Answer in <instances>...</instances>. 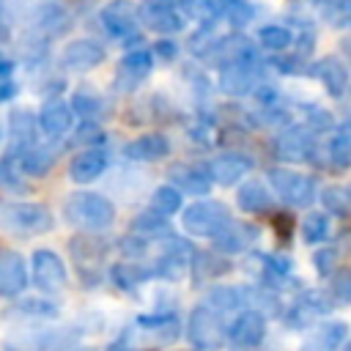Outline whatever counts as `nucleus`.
Wrapping results in <instances>:
<instances>
[{
	"instance_id": "nucleus-17",
	"label": "nucleus",
	"mask_w": 351,
	"mask_h": 351,
	"mask_svg": "<svg viewBox=\"0 0 351 351\" xmlns=\"http://www.w3.org/2000/svg\"><path fill=\"white\" fill-rule=\"evenodd\" d=\"M348 346V324L343 318H318L310 329L299 351H343Z\"/></svg>"
},
{
	"instance_id": "nucleus-15",
	"label": "nucleus",
	"mask_w": 351,
	"mask_h": 351,
	"mask_svg": "<svg viewBox=\"0 0 351 351\" xmlns=\"http://www.w3.org/2000/svg\"><path fill=\"white\" fill-rule=\"evenodd\" d=\"M252 167H255V159L241 151H225L206 162V173L211 178V184L222 186V189L236 186L241 178H247L252 173Z\"/></svg>"
},
{
	"instance_id": "nucleus-16",
	"label": "nucleus",
	"mask_w": 351,
	"mask_h": 351,
	"mask_svg": "<svg viewBox=\"0 0 351 351\" xmlns=\"http://www.w3.org/2000/svg\"><path fill=\"white\" fill-rule=\"evenodd\" d=\"M104 280H107L110 285H115L121 293L137 299V296H140V288H143L145 282H151L154 277H151V263H148V258H143V261L118 258V261L107 263Z\"/></svg>"
},
{
	"instance_id": "nucleus-37",
	"label": "nucleus",
	"mask_w": 351,
	"mask_h": 351,
	"mask_svg": "<svg viewBox=\"0 0 351 351\" xmlns=\"http://www.w3.org/2000/svg\"><path fill=\"white\" fill-rule=\"evenodd\" d=\"M326 156H329V165H335L337 170H346V167L351 165V137H348V129H346V126H340V129L329 137Z\"/></svg>"
},
{
	"instance_id": "nucleus-41",
	"label": "nucleus",
	"mask_w": 351,
	"mask_h": 351,
	"mask_svg": "<svg viewBox=\"0 0 351 351\" xmlns=\"http://www.w3.org/2000/svg\"><path fill=\"white\" fill-rule=\"evenodd\" d=\"M143 63H145V60H134V66H143ZM143 71H145V69H132V74H134V77H140Z\"/></svg>"
},
{
	"instance_id": "nucleus-9",
	"label": "nucleus",
	"mask_w": 351,
	"mask_h": 351,
	"mask_svg": "<svg viewBox=\"0 0 351 351\" xmlns=\"http://www.w3.org/2000/svg\"><path fill=\"white\" fill-rule=\"evenodd\" d=\"M195 244L186 236L173 233L170 239L156 244V255L148 258L151 263V277L162 282H181L189 274V255Z\"/></svg>"
},
{
	"instance_id": "nucleus-34",
	"label": "nucleus",
	"mask_w": 351,
	"mask_h": 351,
	"mask_svg": "<svg viewBox=\"0 0 351 351\" xmlns=\"http://www.w3.org/2000/svg\"><path fill=\"white\" fill-rule=\"evenodd\" d=\"M154 241H148L145 236H137L132 230H126L123 236H118L112 241V250L121 255V258H129V261H143V258H151L154 252Z\"/></svg>"
},
{
	"instance_id": "nucleus-1",
	"label": "nucleus",
	"mask_w": 351,
	"mask_h": 351,
	"mask_svg": "<svg viewBox=\"0 0 351 351\" xmlns=\"http://www.w3.org/2000/svg\"><path fill=\"white\" fill-rule=\"evenodd\" d=\"M241 269L252 277V282L274 291V293H293L302 288V277L293 271V258L285 250H247L241 255Z\"/></svg>"
},
{
	"instance_id": "nucleus-4",
	"label": "nucleus",
	"mask_w": 351,
	"mask_h": 351,
	"mask_svg": "<svg viewBox=\"0 0 351 351\" xmlns=\"http://www.w3.org/2000/svg\"><path fill=\"white\" fill-rule=\"evenodd\" d=\"M52 228H55V214L47 203L0 197V233L30 239V236L49 233Z\"/></svg>"
},
{
	"instance_id": "nucleus-12",
	"label": "nucleus",
	"mask_w": 351,
	"mask_h": 351,
	"mask_svg": "<svg viewBox=\"0 0 351 351\" xmlns=\"http://www.w3.org/2000/svg\"><path fill=\"white\" fill-rule=\"evenodd\" d=\"M261 236H263V228L258 222L230 217L208 241H211V250H217L228 258H236V255H244L247 250L258 247Z\"/></svg>"
},
{
	"instance_id": "nucleus-40",
	"label": "nucleus",
	"mask_w": 351,
	"mask_h": 351,
	"mask_svg": "<svg viewBox=\"0 0 351 351\" xmlns=\"http://www.w3.org/2000/svg\"><path fill=\"white\" fill-rule=\"evenodd\" d=\"M101 140H104V137L99 134V129H96L90 121H88V123H82V126L77 129V134H74V143H80L82 148H88V145H99Z\"/></svg>"
},
{
	"instance_id": "nucleus-2",
	"label": "nucleus",
	"mask_w": 351,
	"mask_h": 351,
	"mask_svg": "<svg viewBox=\"0 0 351 351\" xmlns=\"http://www.w3.org/2000/svg\"><path fill=\"white\" fill-rule=\"evenodd\" d=\"M60 217L66 225H71L74 230H85V233H104L115 225L118 208L115 203L93 189H77L69 192L63 197L60 206Z\"/></svg>"
},
{
	"instance_id": "nucleus-26",
	"label": "nucleus",
	"mask_w": 351,
	"mask_h": 351,
	"mask_svg": "<svg viewBox=\"0 0 351 351\" xmlns=\"http://www.w3.org/2000/svg\"><path fill=\"white\" fill-rule=\"evenodd\" d=\"M239 293H241V307H250V310H258L261 315L266 318H277L280 310H282V293H274L258 282H244L239 285Z\"/></svg>"
},
{
	"instance_id": "nucleus-21",
	"label": "nucleus",
	"mask_w": 351,
	"mask_h": 351,
	"mask_svg": "<svg viewBox=\"0 0 351 351\" xmlns=\"http://www.w3.org/2000/svg\"><path fill=\"white\" fill-rule=\"evenodd\" d=\"M110 167V151L101 145H88L80 154L71 156L69 162V178L77 186H88L93 181H99Z\"/></svg>"
},
{
	"instance_id": "nucleus-20",
	"label": "nucleus",
	"mask_w": 351,
	"mask_h": 351,
	"mask_svg": "<svg viewBox=\"0 0 351 351\" xmlns=\"http://www.w3.org/2000/svg\"><path fill=\"white\" fill-rule=\"evenodd\" d=\"M274 151H277V156L282 162H296V165H307V162H315L318 159L315 137L307 129H302V126L282 129V134L274 143Z\"/></svg>"
},
{
	"instance_id": "nucleus-3",
	"label": "nucleus",
	"mask_w": 351,
	"mask_h": 351,
	"mask_svg": "<svg viewBox=\"0 0 351 351\" xmlns=\"http://www.w3.org/2000/svg\"><path fill=\"white\" fill-rule=\"evenodd\" d=\"M337 310V302L329 296L326 288L321 285H302L291 293V302L282 304L277 321L288 332H307L318 318H326Z\"/></svg>"
},
{
	"instance_id": "nucleus-22",
	"label": "nucleus",
	"mask_w": 351,
	"mask_h": 351,
	"mask_svg": "<svg viewBox=\"0 0 351 351\" xmlns=\"http://www.w3.org/2000/svg\"><path fill=\"white\" fill-rule=\"evenodd\" d=\"M274 203H277V197L271 195V189L263 178H241L236 184V208L241 214L263 217L274 208Z\"/></svg>"
},
{
	"instance_id": "nucleus-6",
	"label": "nucleus",
	"mask_w": 351,
	"mask_h": 351,
	"mask_svg": "<svg viewBox=\"0 0 351 351\" xmlns=\"http://www.w3.org/2000/svg\"><path fill=\"white\" fill-rule=\"evenodd\" d=\"M266 184L271 195L288 208H313L318 195V178L313 173H299L285 165H274L266 170Z\"/></svg>"
},
{
	"instance_id": "nucleus-29",
	"label": "nucleus",
	"mask_w": 351,
	"mask_h": 351,
	"mask_svg": "<svg viewBox=\"0 0 351 351\" xmlns=\"http://www.w3.org/2000/svg\"><path fill=\"white\" fill-rule=\"evenodd\" d=\"M315 203H321V211H326L332 219L346 222V219L351 217V192H348V186H343V184L318 186Z\"/></svg>"
},
{
	"instance_id": "nucleus-11",
	"label": "nucleus",
	"mask_w": 351,
	"mask_h": 351,
	"mask_svg": "<svg viewBox=\"0 0 351 351\" xmlns=\"http://www.w3.org/2000/svg\"><path fill=\"white\" fill-rule=\"evenodd\" d=\"M266 335H269V318L250 307H241L225 324V346H230L233 351H255L263 346Z\"/></svg>"
},
{
	"instance_id": "nucleus-27",
	"label": "nucleus",
	"mask_w": 351,
	"mask_h": 351,
	"mask_svg": "<svg viewBox=\"0 0 351 351\" xmlns=\"http://www.w3.org/2000/svg\"><path fill=\"white\" fill-rule=\"evenodd\" d=\"M11 302H14V304H11L8 315H16V318L55 321V318L60 315L58 302H52V296H44V293H38V296H25V293H19V296H14Z\"/></svg>"
},
{
	"instance_id": "nucleus-24",
	"label": "nucleus",
	"mask_w": 351,
	"mask_h": 351,
	"mask_svg": "<svg viewBox=\"0 0 351 351\" xmlns=\"http://www.w3.org/2000/svg\"><path fill=\"white\" fill-rule=\"evenodd\" d=\"M123 156L129 162H143V165H154V162H162L170 156V140L167 134L162 132H148V134H140L134 140H129L123 145Z\"/></svg>"
},
{
	"instance_id": "nucleus-7",
	"label": "nucleus",
	"mask_w": 351,
	"mask_h": 351,
	"mask_svg": "<svg viewBox=\"0 0 351 351\" xmlns=\"http://www.w3.org/2000/svg\"><path fill=\"white\" fill-rule=\"evenodd\" d=\"M225 324H228V318H222L217 310H211L200 299L197 304H192L181 335L186 337L192 351H222V346H225Z\"/></svg>"
},
{
	"instance_id": "nucleus-35",
	"label": "nucleus",
	"mask_w": 351,
	"mask_h": 351,
	"mask_svg": "<svg viewBox=\"0 0 351 351\" xmlns=\"http://www.w3.org/2000/svg\"><path fill=\"white\" fill-rule=\"evenodd\" d=\"M310 261H313L315 277H318V280H326V277L340 266V247L332 244V239H329V241H324V244L315 247V252H313Z\"/></svg>"
},
{
	"instance_id": "nucleus-30",
	"label": "nucleus",
	"mask_w": 351,
	"mask_h": 351,
	"mask_svg": "<svg viewBox=\"0 0 351 351\" xmlns=\"http://www.w3.org/2000/svg\"><path fill=\"white\" fill-rule=\"evenodd\" d=\"M38 126L49 140H60L66 137V132L71 129V107H66L63 101H49L44 104L41 115H38Z\"/></svg>"
},
{
	"instance_id": "nucleus-33",
	"label": "nucleus",
	"mask_w": 351,
	"mask_h": 351,
	"mask_svg": "<svg viewBox=\"0 0 351 351\" xmlns=\"http://www.w3.org/2000/svg\"><path fill=\"white\" fill-rule=\"evenodd\" d=\"M181 206H184V195L173 186V184H159L154 192H151V197H148V208H154L156 214H162V217H176L178 211H181Z\"/></svg>"
},
{
	"instance_id": "nucleus-36",
	"label": "nucleus",
	"mask_w": 351,
	"mask_h": 351,
	"mask_svg": "<svg viewBox=\"0 0 351 351\" xmlns=\"http://www.w3.org/2000/svg\"><path fill=\"white\" fill-rule=\"evenodd\" d=\"M0 192H8V195H30L33 192L27 178L16 170V165L8 156H0Z\"/></svg>"
},
{
	"instance_id": "nucleus-14",
	"label": "nucleus",
	"mask_w": 351,
	"mask_h": 351,
	"mask_svg": "<svg viewBox=\"0 0 351 351\" xmlns=\"http://www.w3.org/2000/svg\"><path fill=\"white\" fill-rule=\"evenodd\" d=\"M233 269L236 266L228 255H222L211 247H206V250L195 247L192 255H189V274L186 277L192 280V288H206V285L219 282L222 277H228Z\"/></svg>"
},
{
	"instance_id": "nucleus-18",
	"label": "nucleus",
	"mask_w": 351,
	"mask_h": 351,
	"mask_svg": "<svg viewBox=\"0 0 351 351\" xmlns=\"http://www.w3.org/2000/svg\"><path fill=\"white\" fill-rule=\"evenodd\" d=\"M30 288L27 258L14 247H0V296L14 299Z\"/></svg>"
},
{
	"instance_id": "nucleus-28",
	"label": "nucleus",
	"mask_w": 351,
	"mask_h": 351,
	"mask_svg": "<svg viewBox=\"0 0 351 351\" xmlns=\"http://www.w3.org/2000/svg\"><path fill=\"white\" fill-rule=\"evenodd\" d=\"M296 228L307 247H318L332 239V217L321 208H304V217L296 222Z\"/></svg>"
},
{
	"instance_id": "nucleus-8",
	"label": "nucleus",
	"mask_w": 351,
	"mask_h": 351,
	"mask_svg": "<svg viewBox=\"0 0 351 351\" xmlns=\"http://www.w3.org/2000/svg\"><path fill=\"white\" fill-rule=\"evenodd\" d=\"M181 228L186 236L192 239H211L233 214H230V206L225 200H217V197H195L192 203H184L181 206Z\"/></svg>"
},
{
	"instance_id": "nucleus-25",
	"label": "nucleus",
	"mask_w": 351,
	"mask_h": 351,
	"mask_svg": "<svg viewBox=\"0 0 351 351\" xmlns=\"http://www.w3.org/2000/svg\"><path fill=\"white\" fill-rule=\"evenodd\" d=\"M129 230L137 233V236H145V239L154 241V244H159V241H165V239H170V236L176 233L170 217H162V214H156L154 208L137 211V214L129 219Z\"/></svg>"
},
{
	"instance_id": "nucleus-10",
	"label": "nucleus",
	"mask_w": 351,
	"mask_h": 351,
	"mask_svg": "<svg viewBox=\"0 0 351 351\" xmlns=\"http://www.w3.org/2000/svg\"><path fill=\"white\" fill-rule=\"evenodd\" d=\"M30 285L44 296H58L69 285V266L52 247H36L27 261Z\"/></svg>"
},
{
	"instance_id": "nucleus-5",
	"label": "nucleus",
	"mask_w": 351,
	"mask_h": 351,
	"mask_svg": "<svg viewBox=\"0 0 351 351\" xmlns=\"http://www.w3.org/2000/svg\"><path fill=\"white\" fill-rule=\"evenodd\" d=\"M110 250H112V241L104 233L77 230L69 239V261L74 263L85 288H96L99 282H104V269L110 263Z\"/></svg>"
},
{
	"instance_id": "nucleus-39",
	"label": "nucleus",
	"mask_w": 351,
	"mask_h": 351,
	"mask_svg": "<svg viewBox=\"0 0 351 351\" xmlns=\"http://www.w3.org/2000/svg\"><path fill=\"white\" fill-rule=\"evenodd\" d=\"M269 217H271V228H274V236H277V241H280V250L288 247L291 239H293V230H296V217H293L288 208H282V211H274V208H271Z\"/></svg>"
},
{
	"instance_id": "nucleus-19",
	"label": "nucleus",
	"mask_w": 351,
	"mask_h": 351,
	"mask_svg": "<svg viewBox=\"0 0 351 351\" xmlns=\"http://www.w3.org/2000/svg\"><path fill=\"white\" fill-rule=\"evenodd\" d=\"M16 170L25 176V178H47L52 173V167L58 165L60 159V148L52 145V143H33L27 148H22L19 154L8 156Z\"/></svg>"
},
{
	"instance_id": "nucleus-23",
	"label": "nucleus",
	"mask_w": 351,
	"mask_h": 351,
	"mask_svg": "<svg viewBox=\"0 0 351 351\" xmlns=\"http://www.w3.org/2000/svg\"><path fill=\"white\" fill-rule=\"evenodd\" d=\"M167 184H173L181 195L189 197H203L211 195L214 184L206 173V165H195V162H178L167 170Z\"/></svg>"
},
{
	"instance_id": "nucleus-13",
	"label": "nucleus",
	"mask_w": 351,
	"mask_h": 351,
	"mask_svg": "<svg viewBox=\"0 0 351 351\" xmlns=\"http://www.w3.org/2000/svg\"><path fill=\"white\" fill-rule=\"evenodd\" d=\"M134 329L143 332V335H148L159 346H170V343H176L181 337L184 318H181V313H178L176 304H159L151 313H140L134 318Z\"/></svg>"
},
{
	"instance_id": "nucleus-31",
	"label": "nucleus",
	"mask_w": 351,
	"mask_h": 351,
	"mask_svg": "<svg viewBox=\"0 0 351 351\" xmlns=\"http://www.w3.org/2000/svg\"><path fill=\"white\" fill-rule=\"evenodd\" d=\"M203 302L211 307V310H217L222 318H230L233 313H239L241 310V293H239V285H211L208 291H206V296H203Z\"/></svg>"
},
{
	"instance_id": "nucleus-32",
	"label": "nucleus",
	"mask_w": 351,
	"mask_h": 351,
	"mask_svg": "<svg viewBox=\"0 0 351 351\" xmlns=\"http://www.w3.org/2000/svg\"><path fill=\"white\" fill-rule=\"evenodd\" d=\"M36 132H38V126H36V118L30 112H19V110L11 112V148H8L5 156H14L22 148L38 143L36 140Z\"/></svg>"
},
{
	"instance_id": "nucleus-38",
	"label": "nucleus",
	"mask_w": 351,
	"mask_h": 351,
	"mask_svg": "<svg viewBox=\"0 0 351 351\" xmlns=\"http://www.w3.org/2000/svg\"><path fill=\"white\" fill-rule=\"evenodd\" d=\"M324 288H326L329 296L337 302V307H346V304L351 302V271H348V266L340 263V266L326 277V285H324Z\"/></svg>"
}]
</instances>
